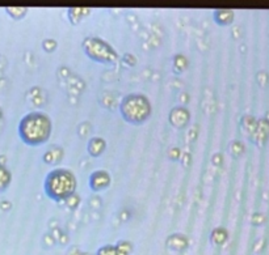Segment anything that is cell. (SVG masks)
I'll return each mask as SVG.
<instances>
[{"mask_svg":"<svg viewBox=\"0 0 269 255\" xmlns=\"http://www.w3.org/2000/svg\"><path fill=\"white\" fill-rule=\"evenodd\" d=\"M78 180L67 167H55L48 173L44 180V191L49 199L61 203L76 194Z\"/></svg>","mask_w":269,"mask_h":255,"instance_id":"cell-2","label":"cell"},{"mask_svg":"<svg viewBox=\"0 0 269 255\" xmlns=\"http://www.w3.org/2000/svg\"><path fill=\"white\" fill-rule=\"evenodd\" d=\"M188 245H189V240L183 233H173L166 240V246L177 253L185 251L188 249Z\"/></svg>","mask_w":269,"mask_h":255,"instance_id":"cell-7","label":"cell"},{"mask_svg":"<svg viewBox=\"0 0 269 255\" xmlns=\"http://www.w3.org/2000/svg\"><path fill=\"white\" fill-rule=\"evenodd\" d=\"M106 150V141L104 137L100 136H93L88 140L87 144V150L91 157H100Z\"/></svg>","mask_w":269,"mask_h":255,"instance_id":"cell-9","label":"cell"},{"mask_svg":"<svg viewBox=\"0 0 269 255\" xmlns=\"http://www.w3.org/2000/svg\"><path fill=\"white\" fill-rule=\"evenodd\" d=\"M5 12L14 20H22L28 15L29 9L27 7H8V8H5Z\"/></svg>","mask_w":269,"mask_h":255,"instance_id":"cell-14","label":"cell"},{"mask_svg":"<svg viewBox=\"0 0 269 255\" xmlns=\"http://www.w3.org/2000/svg\"><path fill=\"white\" fill-rule=\"evenodd\" d=\"M84 54L96 63L115 64L118 60V54L111 45L99 37H87L82 44Z\"/></svg>","mask_w":269,"mask_h":255,"instance_id":"cell-4","label":"cell"},{"mask_svg":"<svg viewBox=\"0 0 269 255\" xmlns=\"http://www.w3.org/2000/svg\"><path fill=\"white\" fill-rule=\"evenodd\" d=\"M18 137L25 145L41 147L50 140L53 132V122L50 115L44 111H31L18 122Z\"/></svg>","mask_w":269,"mask_h":255,"instance_id":"cell-1","label":"cell"},{"mask_svg":"<svg viewBox=\"0 0 269 255\" xmlns=\"http://www.w3.org/2000/svg\"><path fill=\"white\" fill-rule=\"evenodd\" d=\"M116 246V254L117 255H132L133 250H134V245L133 242L128 241V240H121L115 245Z\"/></svg>","mask_w":269,"mask_h":255,"instance_id":"cell-13","label":"cell"},{"mask_svg":"<svg viewBox=\"0 0 269 255\" xmlns=\"http://www.w3.org/2000/svg\"><path fill=\"white\" fill-rule=\"evenodd\" d=\"M54 243H55V238H54L53 234H46L44 237V245L46 247H53Z\"/></svg>","mask_w":269,"mask_h":255,"instance_id":"cell-18","label":"cell"},{"mask_svg":"<svg viewBox=\"0 0 269 255\" xmlns=\"http://www.w3.org/2000/svg\"><path fill=\"white\" fill-rule=\"evenodd\" d=\"M3 118H4V111H3V107L0 106V122L3 120Z\"/></svg>","mask_w":269,"mask_h":255,"instance_id":"cell-19","label":"cell"},{"mask_svg":"<svg viewBox=\"0 0 269 255\" xmlns=\"http://www.w3.org/2000/svg\"><path fill=\"white\" fill-rule=\"evenodd\" d=\"M173 66H175V71L177 70V72H184L188 68V59L184 55L179 54L173 59Z\"/></svg>","mask_w":269,"mask_h":255,"instance_id":"cell-15","label":"cell"},{"mask_svg":"<svg viewBox=\"0 0 269 255\" xmlns=\"http://www.w3.org/2000/svg\"><path fill=\"white\" fill-rule=\"evenodd\" d=\"M214 22L221 25V27H227L230 25L233 20H234V12L233 11H227V9H219L214 12Z\"/></svg>","mask_w":269,"mask_h":255,"instance_id":"cell-10","label":"cell"},{"mask_svg":"<svg viewBox=\"0 0 269 255\" xmlns=\"http://www.w3.org/2000/svg\"><path fill=\"white\" fill-rule=\"evenodd\" d=\"M96 255H117L116 254V246L115 245H104L97 250Z\"/></svg>","mask_w":269,"mask_h":255,"instance_id":"cell-16","label":"cell"},{"mask_svg":"<svg viewBox=\"0 0 269 255\" xmlns=\"http://www.w3.org/2000/svg\"><path fill=\"white\" fill-rule=\"evenodd\" d=\"M112 183V177L109 172H106L104 169H99L89 176L88 185L89 189L92 190L93 193H101L104 190H106Z\"/></svg>","mask_w":269,"mask_h":255,"instance_id":"cell-5","label":"cell"},{"mask_svg":"<svg viewBox=\"0 0 269 255\" xmlns=\"http://www.w3.org/2000/svg\"><path fill=\"white\" fill-rule=\"evenodd\" d=\"M57 41L55 40H45L44 42H42V47H44V50L46 51V53H53L54 50L57 48Z\"/></svg>","mask_w":269,"mask_h":255,"instance_id":"cell-17","label":"cell"},{"mask_svg":"<svg viewBox=\"0 0 269 255\" xmlns=\"http://www.w3.org/2000/svg\"><path fill=\"white\" fill-rule=\"evenodd\" d=\"M227 238H229V232L225 228H222V226L216 228L210 233V242H212L213 245H216V246L223 245L227 241Z\"/></svg>","mask_w":269,"mask_h":255,"instance_id":"cell-12","label":"cell"},{"mask_svg":"<svg viewBox=\"0 0 269 255\" xmlns=\"http://www.w3.org/2000/svg\"><path fill=\"white\" fill-rule=\"evenodd\" d=\"M11 183H12V173L5 165L0 164V194L7 191Z\"/></svg>","mask_w":269,"mask_h":255,"instance_id":"cell-11","label":"cell"},{"mask_svg":"<svg viewBox=\"0 0 269 255\" xmlns=\"http://www.w3.org/2000/svg\"><path fill=\"white\" fill-rule=\"evenodd\" d=\"M119 114L126 123L142 126L150 119L152 106L149 97L143 93H130L119 102Z\"/></svg>","mask_w":269,"mask_h":255,"instance_id":"cell-3","label":"cell"},{"mask_svg":"<svg viewBox=\"0 0 269 255\" xmlns=\"http://www.w3.org/2000/svg\"><path fill=\"white\" fill-rule=\"evenodd\" d=\"M65 157V150L59 145H51L44 154H42V161L46 165H57Z\"/></svg>","mask_w":269,"mask_h":255,"instance_id":"cell-8","label":"cell"},{"mask_svg":"<svg viewBox=\"0 0 269 255\" xmlns=\"http://www.w3.org/2000/svg\"><path fill=\"white\" fill-rule=\"evenodd\" d=\"M168 120L172 127L177 128V130H184L190 120L189 110L184 106H175L172 110L169 111Z\"/></svg>","mask_w":269,"mask_h":255,"instance_id":"cell-6","label":"cell"}]
</instances>
